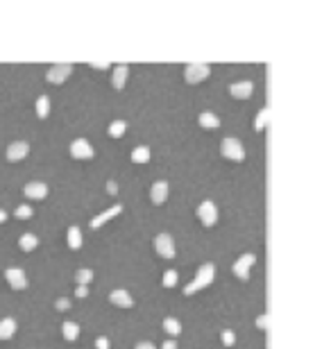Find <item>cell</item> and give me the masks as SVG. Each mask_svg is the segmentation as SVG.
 Instances as JSON below:
<instances>
[{
    "instance_id": "cb8c5ba5",
    "label": "cell",
    "mask_w": 331,
    "mask_h": 349,
    "mask_svg": "<svg viewBox=\"0 0 331 349\" xmlns=\"http://www.w3.org/2000/svg\"><path fill=\"white\" fill-rule=\"evenodd\" d=\"M125 130H127V123H125V120H113L107 132H109V136L111 138H120L125 134Z\"/></svg>"
},
{
    "instance_id": "52a82bcc",
    "label": "cell",
    "mask_w": 331,
    "mask_h": 349,
    "mask_svg": "<svg viewBox=\"0 0 331 349\" xmlns=\"http://www.w3.org/2000/svg\"><path fill=\"white\" fill-rule=\"evenodd\" d=\"M71 157L73 159H91L93 157V148L86 138H75L71 143Z\"/></svg>"
},
{
    "instance_id": "9a60e30c",
    "label": "cell",
    "mask_w": 331,
    "mask_h": 349,
    "mask_svg": "<svg viewBox=\"0 0 331 349\" xmlns=\"http://www.w3.org/2000/svg\"><path fill=\"white\" fill-rule=\"evenodd\" d=\"M109 302L116 304V306H120V308H132L134 306V299L130 297L127 290H113V293H109Z\"/></svg>"
},
{
    "instance_id": "ffe728a7",
    "label": "cell",
    "mask_w": 331,
    "mask_h": 349,
    "mask_svg": "<svg viewBox=\"0 0 331 349\" xmlns=\"http://www.w3.org/2000/svg\"><path fill=\"white\" fill-rule=\"evenodd\" d=\"M36 245H39V238L34 234H23V236L18 238V247L23 249V252H32Z\"/></svg>"
},
{
    "instance_id": "8d00e7d4",
    "label": "cell",
    "mask_w": 331,
    "mask_h": 349,
    "mask_svg": "<svg viewBox=\"0 0 331 349\" xmlns=\"http://www.w3.org/2000/svg\"><path fill=\"white\" fill-rule=\"evenodd\" d=\"M136 349H154V345H152V343H148V340H143V343L136 345Z\"/></svg>"
},
{
    "instance_id": "603a6c76",
    "label": "cell",
    "mask_w": 331,
    "mask_h": 349,
    "mask_svg": "<svg viewBox=\"0 0 331 349\" xmlns=\"http://www.w3.org/2000/svg\"><path fill=\"white\" fill-rule=\"evenodd\" d=\"M68 247L71 249L82 247V231L77 229V227H71V229H68Z\"/></svg>"
},
{
    "instance_id": "7c38bea8",
    "label": "cell",
    "mask_w": 331,
    "mask_h": 349,
    "mask_svg": "<svg viewBox=\"0 0 331 349\" xmlns=\"http://www.w3.org/2000/svg\"><path fill=\"white\" fill-rule=\"evenodd\" d=\"M120 211H123V207H120V204H113L111 209H107V211H102L100 215H95V218L89 222V225H91V229H98V227H102V225L107 222V220L116 218V215H118Z\"/></svg>"
},
{
    "instance_id": "f35d334b",
    "label": "cell",
    "mask_w": 331,
    "mask_h": 349,
    "mask_svg": "<svg viewBox=\"0 0 331 349\" xmlns=\"http://www.w3.org/2000/svg\"><path fill=\"white\" fill-rule=\"evenodd\" d=\"M5 220H7V211L5 209H0V222H5Z\"/></svg>"
},
{
    "instance_id": "ba28073f",
    "label": "cell",
    "mask_w": 331,
    "mask_h": 349,
    "mask_svg": "<svg viewBox=\"0 0 331 349\" xmlns=\"http://www.w3.org/2000/svg\"><path fill=\"white\" fill-rule=\"evenodd\" d=\"M73 73V66L71 64H57V66H53L50 71H48V82L50 84H61V82H66L68 80V75Z\"/></svg>"
},
{
    "instance_id": "3957f363",
    "label": "cell",
    "mask_w": 331,
    "mask_h": 349,
    "mask_svg": "<svg viewBox=\"0 0 331 349\" xmlns=\"http://www.w3.org/2000/svg\"><path fill=\"white\" fill-rule=\"evenodd\" d=\"M154 249L161 259H175V241L170 234H159L154 238Z\"/></svg>"
},
{
    "instance_id": "6da1fadb",
    "label": "cell",
    "mask_w": 331,
    "mask_h": 349,
    "mask_svg": "<svg viewBox=\"0 0 331 349\" xmlns=\"http://www.w3.org/2000/svg\"><path fill=\"white\" fill-rule=\"evenodd\" d=\"M213 274H216V268H213V263H204V266H200L195 279H193L191 284L184 286V295H195L197 290L207 288V286L213 281Z\"/></svg>"
},
{
    "instance_id": "4fadbf2b",
    "label": "cell",
    "mask_w": 331,
    "mask_h": 349,
    "mask_svg": "<svg viewBox=\"0 0 331 349\" xmlns=\"http://www.w3.org/2000/svg\"><path fill=\"white\" fill-rule=\"evenodd\" d=\"M166 197H168V184L166 182H154L152 188H150V200H152V204H164Z\"/></svg>"
},
{
    "instance_id": "1f68e13d",
    "label": "cell",
    "mask_w": 331,
    "mask_h": 349,
    "mask_svg": "<svg viewBox=\"0 0 331 349\" xmlns=\"http://www.w3.org/2000/svg\"><path fill=\"white\" fill-rule=\"evenodd\" d=\"M55 306H57V311H66V308L71 306V302H68L66 297H59V299H57V304H55Z\"/></svg>"
},
{
    "instance_id": "d590c367",
    "label": "cell",
    "mask_w": 331,
    "mask_h": 349,
    "mask_svg": "<svg viewBox=\"0 0 331 349\" xmlns=\"http://www.w3.org/2000/svg\"><path fill=\"white\" fill-rule=\"evenodd\" d=\"M161 349H177V343H175V340H166V343L161 345Z\"/></svg>"
},
{
    "instance_id": "7402d4cb",
    "label": "cell",
    "mask_w": 331,
    "mask_h": 349,
    "mask_svg": "<svg viewBox=\"0 0 331 349\" xmlns=\"http://www.w3.org/2000/svg\"><path fill=\"white\" fill-rule=\"evenodd\" d=\"M164 331L168 333V336H179V333H182V324H179V320L166 318L164 320Z\"/></svg>"
},
{
    "instance_id": "83f0119b",
    "label": "cell",
    "mask_w": 331,
    "mask_h": 349,
    "mask_svg": "<svg viewBox=\"0 0 331 349\" xmlns=\"http://www.w3.org/2000/svg\"><path fill=\"white\" fill-rule=\"evenodd\" d=\"M161 284H164V288H172V286L177 284V272H175V270H166Z\"/></svg>"
},
{
    "instance_id": "9c48e42d",
    "label": "cell",
    "mask_w": 331,
    "mask_h": 349,
    "mask_svg": "<svg viewBox=\"0 0 331 349\" xmlns=\"http://www.w3.org/2000/svg\"><path fill=\"white\" fill-rule=\"evenodd\" d=\"M254 263H256V256L254 254H243L241 259L234 263V274H236L238 279H243V281H245V279L249 277V268L254 266Z\"/></svg>"
},
{
    "instance_id": "5bb4252c",
    "label": "cell",
    "mask_w": 331,
    "mask_h": 349,
    "mask_svg": "<svg viewBox=\"0 0 331 349\" xmlns=\"http://www.w3.org/2000/svg\"><path fill=\"white\" fill-rule=\"evenodd\" d=\"M252 91H254V84L252 82H236L229 86V93L234 98H238V100H248L249 95H252Z\"/></svg>"
},
{
    "instance_id": "4316f807",
    "label": "cell",
    "mask_w": 331,
    "mask_h": 349,
    "mask_svg": "<svg viewBox=\"0 0 331 349\" xmlns=\"http://www.w3.org/2000/svg\"><path fill=\"white\" fill-rule=\"evenodd\" d=\"M75 281H77V286H86L89 281H93V272H91L89 268H82V270L75 272Z\"/></svg>"
},
{
    "instance_id": "f1b7e54d",
    "label": "cell",
    "mask_w": 331,
    "mask_h": 349,
    "mask_svg": "<svg viewBox=\"0 0 331 349\" xmlns=\"http://www.w3.org/2000/svg\"><path fill=\"white\" fill-rule=\"evenodd\" d=\"M30 215H32V209L28 207V204H21V207L16 209V218L25 220V218H30Z\"/></svg>"
},
{
    "instance_id": "836d02e7",
    "label": "cell",
    "mask_w": 331,
    "mask_h": 349,
    "mask_svg": "<svg viewBox=\"0 0 331 349\" xmlns=\"http://www.w3.org/2000/svg\"><path fill=\"white\" fill-rule=\"evenodd\" d=\"M107 190H109L111 195H116V193H118V186H116V182H107Z\"/></svg>"
},
{
    "instance_id": "ac0fdd59",
    "label": "cell",
    "mask_w": 331,
    "mask_h": 349,
    "mask_svg": "<svg viewBox=\"0 0 331 349\" xmlns=\"http://www.w3.org/2000/svg\"><path fill=\"white\" fill-rule=\"evenodd\" d=\"M16 333V320L5 318L0 320V340H9Z\"/></svg>"
},
{
    "instance_id": "8fae6325",
    "label": "cell",
    "mask_w": 331,
    "mask_h": 349,
    "mask_svg": "<svg viewBox=\"0 0 331 349\" xmlns=\"http://www.w3.org/2000/svg\"><path fill=\"white\" fill-rule=\"evenodd\" d=\"M23 193H25V197H30V200H43V197L48 195V186L43 182H30V184H25Z\"/></svg>"
},
{
    "instance_id": "7a4b0ae2",
    "label": "cell",
    "mask_w": 331,
    "mask_h": 349,
    "mask_svg": "<svg viewBox=\"0 0 331 349\" xmlns=\"http://www.w3.org/2000/svg\"><path fill=\"white\" fill-rule=\"evenodd\" d=\"M220 152L225 159H231V161H245V148H243V143L238 138H225V141L220 143Z\"/></svg>"
},
{
    "instance_id": "44dd1931",
    "label": "cell",
    "mask_w": 331,
    "mask_h": 349,
    "mask_svg": "<svg viewBox=\"0 0 331 349\" xmlns=\"http://www.w3.org/2000/svg\"><path fill=\"white\" fill-rule=\"evenodd\" d=\"M132 161H134V163H148L150 161V148H145V145L134 148L132 150Z\"/></svg>"
},
{
    "instance_id": "4dcf8cb0",
    "label": "cell",
    "mask_w": 331,
    "mask_h": 349,
    "mask_svg": "<svg viewBox=\"0 0 331 349\" xmlns=\"http://www.w3.org/2000/svg\"><path fill=\"white\" fill-rule=\"evenodd\" d=\"M268 322H270V318H268V315H259V318H256V326H259L261 331H266V329H268Z\"/></svg>"
},
{
    "instance_id": "74e56055",
    "label": "cell",
    "mask_w": 331,
    "mask_h": 349,
    "mask_svg": "<svg viewBox=\"0 0 331 349\" xmlns=\"http://www.w3.org/2000/svg\"><path fill=\"white\" fill-rule=\"evenodd\" d=\"M91 66H93V68H109V64H107V61H98V64L93 61Z\"/></svg>"
},
{
    "instance_id": "d6986e66",
    "label": "cell",
    "mask_w": 331,
    "mask_h": 349,
    "mask_svg": "<svg viewBox=\"0 0 331 349\" xmlns=\"http://www.w3.org/2000/svg\"><path fill=\"white\" fill-rule=\"evenodd\" d=\"M61 333H64V338L68 343H73V340H77V336H80V326H77L75 322H71V320H66L64 324H61Z\"/></svg>"
},
{
    "instance_id": "30bf717a",
    "label": "cell",
    "mask_w": 331,
    "mask_h": 349,
    "mask_svg": "<svg viewBox=\"0 0 331 349\" xmlns=\"http://www.w3.org/2000/svg\"><path fill=\"white\" fill-rule=\"evenodd\" d=\"M28 152H30V145L25 141H14L9 148H7V161H12V163H16V161L25 159L28 157Z\"/></svg>"
},
{
    "instance_id": "e575fe53",
    "label": "cell",
    "mask_w": 331,
    "mask_h": 349,
    "mask_svg": "<svg viewBox=\"0 0 331 349\" xmlns=\"http://www.w3.org/2000/svg\"><path fill=\"white\" fill-rule=\"evenodd\" d=\"M75 295H77V297H86V295H89V290H86V286H77Z\"/></svg>"
},
{
    "instance_id": "5b68a950",
    "label": "cell",
    "mask_w": 331,
    "mask_h": 349,
    "mask_svg": "<svg viewBox=\"0 0 331 349\" xmlns=\"http://www.w3.org/2000/svg\"><path fill=\"white\" fill-rule=\"evenodd\" d=\"M197 218H200V222L204 227H213L216 220H218V209H216V204H213L211 200H204L200 207H197Z\"/></svg>"
},
{
    "instance_id": "277c9868",
    "label": "cell",
    "mask_w": 331,
    "mask_h": 349,
    "mask_svg": "<svg viewBox=\"0 0 331 349\" xmlns=\"http://www.w3.org/2000/svg\"><path fill=\"white\" fill-rule=\"evenodd\" d=\"M209 73H211V68L207 64H189L184 68V80L189 84H197L202 80H207Z\"/></svg>"
},
{
    "instance_id": "d6a6232c",
    "label": "cell",
    "mask_w": 331,
    "mask_h": 349,
    "mask_svg": "<svg viewBox=\"0 0 331 349\" xmlns=\"http://www.w3.org/2000/svg\"><path fill=\"white\" fill-rule=\"evenodd\" d=\"M95 349H109V340L107 338H98L95 340Z\"/></svg>"
},
{
    "instance_id": "8992f818",
    "label": "cell",
    "mask_w": 331,
    "mask_h": 349,
    "mask_svg": "<svg viewBox=\"0 0 331 349\" xmlns=\"http://www.w3.org/2000/svg\"><path fill=\"white\" fill-rule=\"evenodd\" d=\"M5 279L12 290H25L28 288V277L21 268H7L5 270Z\"/></svg>"
},
{
    "instance_id": "484cf974",
    "label": "cell",
    "mask_w": 331,
    "mask_h": 349,
    "mask_svg": "<svg viewBox=\"0 0 331 349\" xmlns=\"http://www.w3.org/2000/svg\"><path fill=\"white\" fill-rule=\"evenodd\" d=\"M48 111H50V100H48V95H41V98L36 100V116H39V118H46Z\"/></svg>"
},
{
    "instance_id": "e0dca14e",
    "label": "cell",
    "mask_w": 331,
    "mask_h": 349,
    "mask_svg": "<svg viewBox=\"0 0 331 349\" xmlns=\"http://www.w3.org/2000/svg\"><path fill=\"white\" fill-rule=\"evenodd\" d=\"M197 123H200V127H204V130H218L220 127V118L211 111H202L200 116H197Z\"/></svg>"
},
{
    "instance_id": "d4e9b609",
    "label": "cell",
    "mask_w": 331,
    "mask_h": 349,
    "mask_svg": "<svg viewBox=\"0 0 331 349\" xmlns=\"http://www.w3.org/2000/svg\"><path fill=\"white\" fill-rule=\"evenodd\" d=\"M268 120H270V109H268V107H263V109L259 111V116H256V120H254V130H256V132L266 130Z\"/></svg>"
},
{
    "instance_id": "2e32d148",
    "label": "cell",
    "mask_w": 331,
    "mask_h": 349,
    "mask_svg": "<svg viewBox=\"0 0 331 349\" xmlns=\"http://www.w3.org/2000/svg\"><path fill=\"white\" fill-rule=\"evenodd\" d=\"M127 73H130V68H127V66H116V68H113V75H111V86L116 91H120L125 86V82H127Z\"/></svg>"
},
{
    "instance_id": "f546056e",
    "label": "cell",
    "mask_w": 331,
    "mask_h": 349,
    "mask_svg": "<svg viewBox=\"0 0 331 349\" xmlns=\"http://www.w3.org/2000/svg\"><path fill=\"white\" fill-rule=\"evenodd\" d=\"M234 343H236V336H234V331H222V345L231 347Z\"/></svg>"
}]
</instances>
